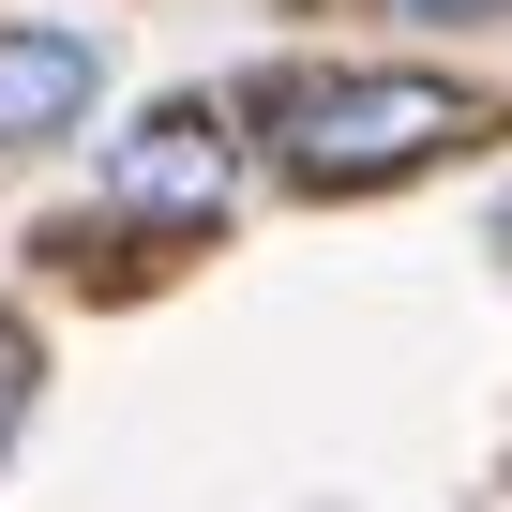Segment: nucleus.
<instances>
[{
  "instance_id": "1",
  "label": "nucleus",
  "mask_w": 512,
  "mask_h": 512,
  "mask_svg": "<svg viewBox=\"0 0 512 512\" xmlns=\"http://www.w3.org/2000/svg\"><path fill=\"white\" fill-rule=\"evenodd\" d=\"M482 121H497V106L452 91V76H302V91L272 106V151H287L302 196H377V181L452 166Z\"/></svg>"
},
{
  "instance_id": "2",
  "label": "nucleus",
  "mask_w": 512,
  "mask_h": 512,
  "mask_svg": "<svg viewBox=\"0 0 512 512\" xmlns=\"http://www.w3.org/2000/svg\"><path fill=\"white\" fill-rule=\"evenodd\" d=\"M106 196H121L136 226H211V211H226V121H211V106H151V121L106 151Z\"/></svg>"
},
{
  "instance_id": "3",
  "label": "nucleus",
  "mask_w": 512,
  "mask_h": 512,
  "mask_svg": "<svg viewBox=\"0 0 512 512\" xmlns=\"http://www.w3.org/2000/svg\"><path fill=\"white\" fill-rule=\"evenodd\" d=\"M91 91H106V46H91V31H0V151L76 136Z\"/></svg>"
},
{
  "instance_id": "4",
  "label": "nucleus",
  "mask_w": 512,
  "mask_h": 512,
  "mask_svg": "<svg viewBox=\"0 0 512 512\" xmlns=\"http://www.w3.org/2000/svg\"><path fill=\"white\" fill-rule=\"evenodd\" d=\"M31 392H46V347H31L16 317H0V452H16V437H31Z\"/></svg>"
},
{
  "instance_id": "5",
  "label": "nucleus",
  "mask_w": 512,
  "mask_h": 512,
  "mask_svg": "<svg viewBox=\"0 0 512 512\" xmlns=\"http://www.w3.org/2000/svg\"><path fill=\"white\" fill-rule=\"evenodd\" d=\"M407 31H482V16H512V0H392Z\"/></svg>"
}]
</instances>
